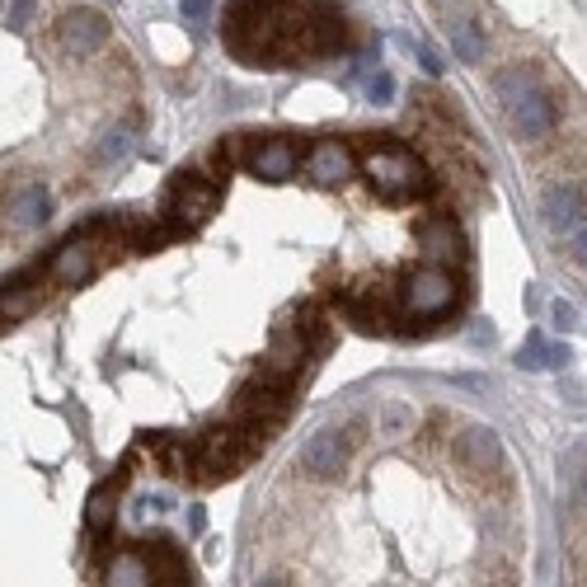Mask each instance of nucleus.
Listing matches in <instances>:
<instances>
[{
    "label": "nucleus",
    "instance_id": "obj_1",
    "mask_svg": "<svg viewBox=\"0 0 587 587\" xmlns=\"http://www.w3.org/2000/svg\"><path fill=\"white\" fill-rule=\"evenodd\" d=\"M363 174L371 179L376 193H386V198H424L432 188L428 164L418 160L409 146H395V142L371 146L363 156Z\"/></svg>",
    "mask_w": 587,
    "mask_h": 587
},
{
    "label": "nucleus",
    "instance_id": "obj_2",
    "mask_svg": "<svg viewBox=\"0 0 587 587\" xmlns=\"http://www.w3.org/2000/svg\"><path fill=\"white\" fill-rule=\"evenodd\" d=\"M264 442H268V432H259V428H240V424L212 428L198 442V479H225V475L245 470L259 456Z\"/></svg>",
    "mask_w": 587,
    "mask_h": 587
},
{
    "label": "nucleus",
    "instance_id": "obj_3",
    "mask_svg": "<svg viewBox=\"0 0 587 587\" xmlns=\"http://www.w3.org/2000/svg\"><path fill=\"white\" fill-rule=\"evenodd\" d=\"M395 306L400 315H414V320H438L456 306V278L447 273V268H414V273L400 278L395 288Z\"/></svg>",
    "mask_w": 587,
    "mask_h": 587
},
{
    "label": "nucleus",
    "instance_id": "obj_4",
    "mask_svg": "<svg viewBox=\"0 0 587 587\" xmlns=\"http://www.w3.org/2000/svg\"><path fill=\"white\" fill-rule=\"evenodd\" d=\"M499 95H503V109H507V118H513V127L522 132V137H546V132L554 127L550 99L536 89V81H531V71H526V66L499 75Z\"/></svg>",
    "mask_w": 587,
    "mask_h": 587
},
{
    "label": "nucleus",
    "instance_id": "obj_5",
    "mask_svg": "<svg viewBox=\"0 0 587 587\" xmlns=\"http://www.w3.org/2000/svg\"><path fill=\"white\" fill-rule=\"evenodd\" d=\"M217 212V184H207L198 174H179L170 193H164V225L170 231H193Z\"/></svg>",
    "mask_w": 587,
    "mask_h": 587
},
{
    "label": "nucleus",
    "instance_id": "obj_6",
    "mask_svg": "<svg viewBox=\"0 0 587 587\" xmlns=\"http://www.w3.org/2000/svg\"><path fill=\"white\" fill-rule=\"evenodd\" d=\"M99 254H103V240H99L95 225H85L81 235H71L66 245H57L48 273H52L57 288H81V282L99 268Z\"/></svg>",
    "mask_w": 587,
    "mask_h": 587
},
{
    "label": "nucleus",
    "instance_id": "obj_7",
    "mask_svg": "<svg viewBox=\"0 0 587 587\" xmlns=\"http://www.w3.org/2000/svg\"><path fill=\"white\" fill-rule=\"evenodd\" d=\"M231 418L240 428H278L282 418H288V395H282V386H268L264 376L259 381H249V386H240V395L231 404Z\"/></svg>",
    "mask_w": 587,
    "mask_h": 587
},
{
    "label": "nucleus",
    "instance_id": "obj_8",
    "mask_svg": "<svg viewBox=\"0 0 587 587\" xmlns=\"http://www.w3.org/2000/svg\"><path fill=\"white\" fill-rule=\"evenodd\" d=\"M113 24L103 10H89V5H75L62 14V24H57V42H62V52L71 57H95L103 42H109Z\"/></svg>",
    "mask_w": 587,
    "mask_h": 587
},
{
    "label": "nucleus",
    "instance_id": "obj_9",
    "mask_svg": "<svg viewBox=\"0 0 587 587\" xmlns=\"http://www.w3.org/2000/svg\"><path fill=\"white\" fill-rule=\"evenodd\" d=\"M456 465L465 475H475V479L503 475V442H499V432L485 428V424H470L456 438Z\"/></svg>",
    "mask_w": 587,
    "mask_h": 587
},
{
    "label": "nucleus",
    "instance_id": "obj_10",
    "mask_svg": "<svg viewBox=\"0 0 587 587\" xmlns=\"http://www.w3.org/2000/svg\"><path fill=\"white\" fill-rule=\"evenodd\" d=\"M296 465H301V470H306L310 479L329 485V479H339L343 470H348V438H343L339 428H320L315 438H306Z\"/></svg>",
    "mask_w": 587,
    "mask_h": 587
},
{
    "label": "nucleus",
    "instance_id": "obj_11",
    "mask_svg": "<svg viewBox=\"0 0 587 587\" xmlns=\"http://www.w3.org/2000/svg\"><path fill=\"white\" fill-rule=\"evenodd\" d=\"M540 212H546V225L554 235H574L587 225V203L574 184H554L546 188V203H540Z\"/></svg>",
    "mask_w": 587,
    "mask_h": 587
},
{
    "label": "nucleus",
    "instance_id": "obj_12",
    "mask_svg": "<svg viewBox=\"0 0 587 587\" xmlns=\"http://www.w3.org/2000/svg\"><path fill=\"white\" fill-rule=\"evenodd\" d=\"M249 170L268 179V184H278V179H292L296 174V164H301V150L288 142V137H268V142H254L249 150Z\"/></svg>",
    "mask_w": 587,
    "mask_h": 587
},
{
    "label": "nucleus",
    "instance_id": "obj_13",
    "mask_svg": "<svg viewBox=\"0 0 587 587\" xmlns=\"http://www.w3.org/2000/svg\"><path fill=\"white\" fill-rule=\"evenodd\" d=\"M306 174L315 184H343V179L353 174V150L339 137H320L306 150Z\"/></svg>",
    "mask_w": 587,
    "mask_h": 587
},
{
    "label": "nucleus",
    "instance_id": "obj_14",
    "mask_svg": "<svg viewBox=\"0 0 587 587\" xmlns=\"http://www.w3.org/2000/svg\"><path fill=\"white\" fill-rule=\"evenodd\" d=\"M343 48H348V24H343V14L315 10L306 20V57H329Z\"/></svg>",
    "mask_w": 587,
    "mask_h": 587
},
{
    "label": "nucleus",
    "instance_id": "obj_15",
    "mask_svg": "<svg viewBox=\"0 0 587 587\" xmlns=\"http://www.w3.org/2000/svg\"><path fill=\"white\" fill-rule=\"evenodd\" d=\"M5 217H10L14 231H28V225L48 221V193H42L38 184H20L5 203Z\"/></svg>",
    "mask_w": 587,
    "mask_h": 587
},
{
    "label": "nucleus",
    "instance_id": "obj_16",
    "mask_svg": "<svg viewBox=\"0 0 587 587\" xmlns=\"http://www.w3.org/2000/svg\"><path fill=\"white\" fill-rule=\"evenodd\" d=\"M28 278L34 273H20V278H10L5 288H0V320H28V315L38 310L42 292H38V282L28 288Z\"/></svg>",
    "mask_w": 587,
    "mask_h": 587
},
{
    "label": "nucleus",
    "instance_id": "obj_17",
    "mask_svg": "<svg viewBox=\"0 0 587 587\" xmlns=\"http://www.w3.org/2000/svg\"><path fill=\"white\" fill-rule=\"evenodd\" d=\"M414 424H418V414L409 400H386L381 409H376V438H386V442L414 438Z\"/></svg>",
    "mask_w": 587,
    "mask_h": 587
},
{
    "label": "nucleus",
    "instance_id": "obj_18",
    "mask_svg": "<svg viewBox=\"0 0 587 587\" xmlns=\"http://www.w3.org/2000/svg\"><path fill=\"white\" fill-rule=\"evenodd\" d=\"M564 363H568V348L564 343H550L546 334H526V343L517 348V367H526V371H550Z\"/></svg>",
    "mask_w": 587,
    "mask_h": 587
},
{
    "label": "nucleus",
    "instance_id": "obj_19",
    "mask_svg": "<svg viewBox=\"0 0 587 587\" xmlns=\"http://www.w3.org/2000/svg\"><path fill=\"white\" fill-rule=\"evenodd\" d=\"M418 240H424V254L432 259V268L447 264V259H456V254H461V235H456V225H451V217L428 221L424 231H418Z\"/></svg>",
    "mask_w": 587,
    "mask_h": 587
},
{
    "label": "nucleus",
    "instance_id": "obj_20",
    "mask_svg": "<svg viewBox=\"0 0 587 587\" xmlns=\"http://www.w3.org/2000/svg\"><path fill=\"white\" fill-rule=\"evenodd\" d=\"M109 587H156V574H150V560L137 550L113 554L109 564Z\"/></svg>",
    "mask_w": 587,
    "mask_h": 587
},
{
    "label": "nucleus",
    "instance_id": "obj_21",
    "mask_svg": "<svg viewBox=\"0 0 587 587\" xmlns=\"http://www.w3.org/2000/svg\"><path fill=\"white\" fill-rule=\"evenodd\" d=\"M118 517V485H99L95 493H89V503H85V526L89 531H109Z\"/></svg>",
    "mask_w": 587,
    "mask_h": 587
},
{
    "label": "nucleus",
    "instance_id": "obj_22",
    "mask_svg": "<svg viewBox=\"0 0 587 587\" xmlns=\"http://www.w3.org/2000/svg\"><path fill=\"white\" fill-rule=\"evenodd\" d=\"M451 52H456L461 62H485V28L475 20H456L451 24Z\"/></svg>",
    "mask_w": 587,
    "mask_h": 587
},
{
    "label": "nucleus",
    "instance_id": "obj_23",
    "mask_svg": "<svg viewBox=\"0 0 587 587\" xmlns=\"http://www.w3.org/2000/svg\"><path fill=\"white\" fill-rule=\"evenodd\" d=\"M132 142H137V137H132V127H109V132H103V142H99V160L103 164L123 160L127 150H132Z\"/></svg>",
    "mask_w": 587,
    "mask_h": 587
},
{
    "label": "nucleus",
    "instance_id": "obj_24",
    "mask_svg": "<svg viewBox=\"0 0 587 587\" xmlns=\"http://www.w3.org/2000/svg\"><path fill=\"white\" fill-rule=\"evenodd\" d=\"M367 95H371V103H390V95H395V75L376 71L371 81H367Z\"/></svg>",
    "mask_w": 587,
    "mask_h": 587
},
{
    "label": "nucleus",
    "instance_id": "obj_25",
    "mask_svg": "<svg viewBox=\"0 0 587 587\" xmlns=\"http://www.w3.org/2000/svg\"><path fill=\"white\" fill-rule=\"evenodd\" d=\"M550 315H554V325H560V329H574L578 325V306H574V301H554V306H550Z\"/></svg>",
    "mask_w": 587,
    "mask_h": 587
},
{
    "label": "nucleus",
    "instance_id": "obj_26",
    "mask_svg": "<svg viewBox=\"0 0 587 587\" xmlns=\"http://www.w3.org/2000/svg\"><path fill=\"white\" fill-rule=\"evenodd\" d=\"M184 20H188V24L212 20V0H184Z\"/></svg>",
    "mask_w": 587,
    "mask_h": 587
},
{
    "label": "nucleus",
    "instance_id": "obj_27",
    "mask_svg": "<svg viewBox=\"0 0 587 587\" xmlns=\"http://www.w3.org/2000/svg\"><path fill=\"white\" fill-rule=\"evenodd\" d=\"M568 254H574V259L587 268V225H583V231H574V235H568Z\"/></svg>",
    "mask_w": 587,
    "mask_h": 587
},
{
    "label": "nucleus",
    "instance_id": "obj_28",
    "mask_svg": "<svg viewBox=\"0 0 587 587\" xmlns=\"http://www.w3.org/2000/svg\"><path fill=\"white\" fill-rule=\"evenodd\" d=\"M28 14H34V0H14V5H10V24L14 28L28 24Z\"/></svg>",
    "mask_w": 587,
    "mask_h": 587
},
{
    "label": "nucleus",
    "instance_id": "obj_29",
    "mask_svg": "<svg viewBox=\"0 0 587 587\" xmlns=\"http://www.w3.org/2000/svg\"><path fill=\"white\" fill-rule=\"evenodd\" d=\"M418 62H424V71H428V75H442V62H438V52H428V48H424V52H418Z\"/></svg>",
    "mask_w": 587,
    "mask_h": 587
},
{
    "label": "nucleus",
    "instance_id": "obj_30",
    "mask_svg": "<svg viewBox=\"0 0 587 587\" xmlns=\"http://www.w3.org/2000/svg\"><path fill=\"white\" fill-rule=\"evenodd\" d=\"M578 513H583V522H587V479L578 485Z\"/></svg>",
    "mask_w": 587,
    "mask_h": 587
},
{
    "label": "nucleus",
    "instance_id": "obj_31",
    "mask_svg": "<svg viewBox=\"0 0 587 587\" xmlns=\"http://www.w3.org/2000/svg\"><path fill=\"white\" fill-rule=\"evenodd\" d=\"M254 587H282V583H273V578H264V583H254Z\"/></svg>",
    "mask_w": 587,
    "mask_h": 587
}]
</instances>
